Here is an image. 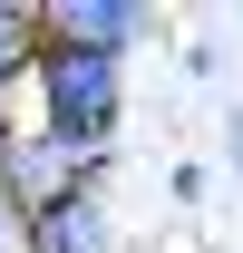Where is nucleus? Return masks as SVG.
Segmentation results:
<instances>
[{"instance_id": "f257e3e1", "label": "nucleus", "mask_w": 243, "mask_h": 253, "mask_svg": "<svg viewBox=\"0 0 243 253\" xmlns=\"http://www.w3.org/2000/svg\"><path fill=\"white\" fill-rule=\"evenodd\" d=\"M20 126H39V136H49L59 156H78V166H107L117 156V126H126V59H88V49L39 39Z\"/></svg>"}, {"instance_id": "f03ea898", "label": "nucleus", "mask_w": 243, "mask_h": 253, "mask_svg": "<svg viewBox=\"0 0 243 253\" xmlns=\"http://www.w3.org/2000/svg\"><path fill=\"white\" fill-rule=\"evenodd\" d=\"M39 39L88 49V59H126L156 39V10L146 0H39Z\"/></svg>"}, {"instance_id": "7ed1b4c3", "label": "nucleus", "mask_w": 243, "mask_h": 253, "mask_svg": "<svg viewBox=\"0 0 243 253\" xmlns=\"http://www.w3.org/2000/svg\"><path fill=\"white\" fill-rule=\"evenodd\" d=\"M30 253H117V205L107 185H68L30 214Z\"/></svg>"}, {"instance_id": "20e7f679", "label": "nucleus", "mask_w": 243, "mask_h": 253, "mask_svg": "<svg viewBox=\"0 0 243 253\" xmlns=\"http://www.w3.org/2000/svg\"><path fill=\"white\" fill-rule=\"evenodd\" d=\"M30 68H39V0H0V126H20Z\"/></svg>"}, {"instance_id": "39448f33", "label": "nucleus", "mask_w": 243, "mask_h": 253, "mask_svg": "<svg viewBox=\"0 0 243 253\" xmlns=\"http://www.w3.org/2000/svg\"><path fill=\"white\" fill-rule=\"evenodd\" d=\"M165 195H175V205H204V195H214V175L185 156V166H165Z\"/></svg>"}, {"instance_id": "423d86ee", "label": "nucleus", "mask_w": 243, "mask_h": 253, "mask_svg": "<svg viewBox=\"0 0 243 253\" xmlns=\"http://www.w3.org/2000/svg\"><path fill=\"white\" fill-rule=\"evenodd\" d=\"M185 78H224V49L214 39H185Z\"/></svg>"}, {"instance_id": "0eeeda50", "label": "nucleus", "mask_w": 243, "mask_h": 253, "mask_svg": "<svg viewBox=\"0 0 243 253\" xmlns=\"http://www.w3.org/2000/svg\"><path fill=\"white\" fill-rule=\"evenodd\" d=\"M0 253H30V214L20 205H0Z\"/></svg>"}, {"instance_id": "6e6552de", "label": "nucleus", "mask_w": 243, "mask_h": 253, "mask_svg": "<svg viewBox=\"0 0 243 253\" xmlns=\"http://www.w3.org/2000/svg\"><path fill=\"white\" fill-rule=\"evenodd\" d=\"M224 166H234V175H243V107H234V117H224Z\"/></svg>"}]
</instances>
